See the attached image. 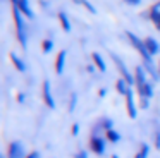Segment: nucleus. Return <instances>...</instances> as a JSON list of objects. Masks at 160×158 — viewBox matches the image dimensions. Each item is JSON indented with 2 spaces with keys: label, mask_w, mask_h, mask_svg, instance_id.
Returning a JSON list of instances; mask_svg holds the SVG:
<instances>
[{
  "label": "nucleus",
  "mask_w": 160,
  "mask_h": 158,
  "mask_svg": "<svg viewBox=\"0 0 160 158\" xmlns=\"http://www.w3.org/2000/svg\"><path fill=\"white\" fill-rule=\"evenodd\" d=\"M12 17H14V26H16V40L21 45L22 50H26L28 48V24L24 21L22 12L14 5H12Z\"/></svg>",
  "instance_id": "1"
},
{
  "label": "nucleus",
  "mask_w": 160,
  "mask_h": 158,
  "mask_svg": "<svg viewBox=\"0 0 160 158\" xmlns=\"http://www.w3.org/2000/svg\"><path fill=\"white\" fill-rule=\"evenodd\" d=\"M110 58L114 60V64H115V67H117V71H119V74H121V77H124L131 86H134V72L129 71L128 65L124 64V60H122V58L119 57L117 53H110Z\"/></svg>",
  "instance_id": "2"
},
{
  "label": "nucleus",
  "mask_w": 160,
  "mask_h": 158,
  "mask_svg": "<svg viewBox=\"0 0 160 158\" xmlns=\"http://www.w3.org/2000/svg\"><path fill=\"white\" fill-rule=\"evenodd\" d=\"M107 137L105 136H100V134H91L90 137V150L93 151L95 155L102 156L105 155V150H107Z\"/></svg>",
  "instance_id": "3"
},
{
  "label": "nucleus",
  "mask_w": 160,
  "mask_h": 158,
  "mask_svg": "<svg viewBox=\"0 0 160 158\" xmlns=\"http://www.w3.org/2000/svg\"><path fill=\"white\" fill-rule=\"evenodd\" d=\"M42 100L50 110L55 108V96H53V91H52V82L48 79H45L42 84Z\"/></svg>",
  "instance_id": "4"
},
{
  "label": "nucleus",
  "mask_w": 160,
  "mask_h": 158,
  "mask_svg": "<svg viewBox=\"0 0 160 158\" xmlns=\"http://www.w3.org/2000/svg\"><path fill=\"white\" fill-rule=\"evenodd\" d=\"M26 156H28V151H26L24 144L21 141H12V143H9L7 158H26Z\"/></svg>",
  "instance_id": "5"
},
{
  "label": "nucleus",
  "mask_w": 160,
  "mask_h": 158,
  "mask_svg": "<svg viewBox=\"0 0 160 158\" xmlns=\"http://www.w3.org/2000/svg\"><path fill=\"white\" fill-rule=\"evenodd\" d=\"M150 76H148V72H146V69H145V65H136V69H134V88H136V91L138 89H141L143 86L146 84V82L150 81Z\"/></svg>",
  "instance_id": "6"
},
{
  "label": "nucleus",
  "mask_w": 160,
  "mask_h": 158,
  "mask_svg": "<svg viewBox=\"0 0 160 158\" xmlns=\"http://www.w3.org/2000/svg\"><path fill=\"white\" fill-rule=\"evenodd\" d=\"M124 98H126V110H128L129 119L134 120L136 117H138V108H139L138 103H136V98H134V89H131Z\"/></svg>",
  "instance_id": "7"
},
{
  "label": "nucleus",
  "mask_w": 160,
  "mask_h": 158,
  "mask_svg": "<svg viewBox=\"0 0 160 158\" xmlns=\"http://www.w3.org/2000/svg\"><path fill=\"white\" fill-rule=\"evenodd\" d=\"M14 7H18L19 10L22 12V16L26 17V19L33 21L35 19V10H33L31 3H29V0H18V3H16Z\"/></svg>",
  "instance_id": "8"
},
{
  "label": "nucleus",
  "mask_w": 160,
  "mask_h": 158,
  "mask_svg": "<svg viewBox=\"0 0 160 158\" xmlns=\"http://www.w3.org/2000/svg\"><path fill=\"white\" fill-rule=\"evenodd\" d=\"M66 60H67V52L60 50L59 53H57V57H55V64H53L55 74H62L64 72V69H66Z\"/></svg>",
  "instance_id": "9"
},
{
  "label": "nucleus",
  "mask_w": 160,
  "mask_h": 158,
  "mask_svg": "<svg viewBox=\"0 0 160 158\" xmlns=\"http://www.w3.org/2000/svg\"><path fill=\"white\" fill-rule=\"evenodd\" d=\"M9 58H11V62H12V65H14V69L18 72H26V62L22 60L21 57H19L18 53H14V52H11V53H9Z\"/></svg>",
  "instance_id": "10"
},
{
  "label": "nucleus",
  "mask_w": 160,
  "mask_h": 158,
  "mask_svg": "<svg viewBox=\"0 0 160 158\" xmlns=\"http://www.w3.org/2000/svg\"><path fill=\"white\" fill-rule=\"evenodd\" d=\"M153 95H155V82L150 79L148 82H146L145 86H143L141 89H138V96H145V98H153Z\"/></svg>",
  "instance_id": "11"
},
{
  "label": "nucleus",
  "mask_w": 160,
  "mask_h": 158,
  "mask_svg": "<svg viewBox=\"0 0 160 158\" xmlns=\"http://www.w3.org/2000/svg\"><path fill=\"white\" fill-rule=\"evenodd\" d=\"M145 45H146V48H148V52H150L152 57H155V55L160 53V43L155 40V38H152V36L145 38Z\"/></svg>",
  "instance_id": "12"
},
{
  "label": "nucleus",
  "mask_w": 160,
  "mask_h": 158,
  "mask_svg": "<svg viewBox=\"0 0 160 158\" xmlns=\"http://www.w3.org/2000/svg\"><path fill=\"white\" fill-rule=\"evenodd\" d=\"M132 88H134V86H131L124 77H119L117 82H115V89H117V93H119V95H122V96H126Z\"/></svg>",
  "instance_id": "13"
},
{
  "label": "nucleus",
  "mask_w": 160,
  "mask_h": 158,
  "mask_svg": "<svg viewBox=\"0 0 160 158\" xmlns=\"http://www.w3.org/2000/svg\"><path fill=\"white\" fill-rule=\"evenodd\" d=\"M57 19H59V22H60V27H62V31H66V33H71L72 26H71L69 16H67V14L64 12V10H60V12L57 14Z\"/></svg>",
  "instance_id": "14"
},
{
  "label": "nucleus",
  "mask_w": 160,
  "mask_h": 158,
  "mask_svg": "<svg viewBox=\"0 0 160 158\" xmlns=\"http://www.w3.org/2000/svg\"><path fill=\"white\" fill-rule=\"evenodd\" d=\"M91 62L97 65L98 72H107V64H105L103 57H102L98 52H93V53H91Z\"/></svg>",
  "instance_id": "15"
},
{
  "label": "nucleus",
  "mask_w": 160,
  "mask_h": 158,
  "mask_svg": "<svg viewBox=\"0 0 160 158\" xmlns=\"http://www.w3.org/2000/svg\"><path fill=\"white\" fill-rule=\"evenodd\" d=\"M148 19L153 22V26L157 27V31L160 33V10L153 9V7H150L148 9Z\"/></svg>",
  "instance_id": "16"
},
{
  "label": "nucleus",
  "mask_w": 160,
  "mask_h": 158,
  "mask_svg": "<svg viewBox=\"0 0 160 158\" xmlns=\"http://www.w3.org/2000/svg\"><path fill=\"white\" fill-rule=\"evenodd\" d=\"M105 137H107V141H108V143H112V144L121 143V139H122L121 132H119V131H115V129L107 131V132H105Z\"/></svg>",
  "instance_id": "17"
},
{
  "label": "nucleus",
  "mask_w": 160,
  "mask_h": 158,
  "mask_svg": "<svg viewBox=\"0 0 160 158\" xmlns=\"http://www.w3.org/2000/svg\"><path fill=\"white\" fill-rule=\"evenodd\" d=\"M148 155H150V144L148 143H143L141 146H139V150L136 151L134 158H148Z\"/></svg>",
  "instance_id": "18"
},
{
  "label": "nucleus",
  "mask_w": 160,
  "mask_h": 158,
  "mask_svg": "<svg viewBox=\"0 0 160 158\" xmlns=\"http://www.w3.org/2000/svg\"><path fill=\"white\" fill-rule=\"evenodd\" d=\"M53 47H55V43H53L52 38H45V40L42 41V52L43 53H50V52L53 50Z\"/></svg>",
  "instance_id": "19"
},
{
  "label": "nucleus",
  "mask_w": 160,
  "mask_h": 158,
  "mask_svg": "<svg viewBox=\"0 0 160 158\" xmlns=\"http://www.w3.org/2000/svg\"><path fill=\"white\" fill-rule=\"evenodd\" d=\"M78 93H71L69 95V103H67V110H69V113H72L74 110H76L78 106Z\"/></svg>",
  "instance_id": "20"
},
{
  "label": "nucleus",
  "mask_w": 160,
  "mask_h": 158,
  "mask_svg": "<svg viewBox=\"0 0 160 158\" xmlns=\"http://www.w3.org/2000/svg\"><path fill=\"white\" fill-rule=\"evenodd\" d=\"M98 122H100V126H102V127H103L105 132H107V131H110V129H114V120H112L110 117H102V119L98 120Z\"/></svg>",
  "instance_id": "21"
},
{
  "label": "nucleus",
  "mask_w": 160,
  "mask_h": 158,
  "mask_svg": "<svg viewBox=\"0 0 160 158\" xmlns=\"http://www.w3.org/2000/svg\"><path fill=\"white\" fill-rule=\"evenodd\" d=\"M150 101H152V100L150 98H145V96H138V106L141 110H146L150 106Z\"/></svg>",
  "instance_id": "22"
},
{
  "label": "nucleus",
  "mask_w": 160,
  "mask_h": 158,
  "mask_svg": "<svg viewBox=\"0 0 160 158\" xmlns=\"http://www.w3.org/2000/svg\"><path fill=\"white\" fill-rule=\"evenodd\" d=\"M153 146L160 151V126L157 127L155 132H153Z\"/></svg>",
  "instance_id": "23"
},
{
  "label": "nucleus",
  "mask_w": 160,
  "mask_h": 158,
  "mask_svg": "<svg viewBox=\"0 0 160 158\" xmlns=\"http://www.w3.org/2000/svg\"><path fill=\"white\" fill-rule=\"evenodd\" d=\"M81 5H83V7H84V9H86L90 14H97V9L93 7V3H91L90 0H81Z\"/></svg>",
  "instance_id": "24"
},
{
  "label": "nucleus",
  "mask_w": 160,
  "mask_h": 158,
  "mask_svg": "<svg viewBox=\"0 0 160 158\" xmlns=\"http://www.w3.org/2000/svg\"><path fill=\"white\" fill-rule=\"evenodd\" d=\"M79 131H81L79 124H78V122H74V124H72V127H71V134H72V136L76 137V136H79Z\"/></svg>",
  "instance_id": "25"
},
{
  "label": "nucleus",
  "mask_w": 160,
  "mask_h": 158,
  "mask_svg": "<svg viewBox=\"0 0 160 158\" xmlns=\"http://www.w3.org/2000/svg\"><path fill=\"white\" fill-rule=\"evenodd\" d=\"M74 158H88V151L86 150H79L74 153Z\"/></svg>",
  "instance_id": "26"
},
{
  "label": "nucleus",
  "mask_w": 160,
  "mask_h": 158,
  "mask_svg": "<svg viewBox=\"0 0 160 158\" xmlns=\"http://www.w3.org/2000/svg\"><path fill=\"white\" fill-rule=\"evenodd\" d=\"M141 2H143V0H124V3H128V5H131V7L141 5Z\"/></svg>",
  "instance_id": "27"
},
{
  "label": "nucleus",
  "mask_w": 160,
  "mask_h": 158,
  "mask_svg": "<svg viewBox=\"0 0 160 158\" xmlns=\"http://www.w3.org/2000/svg\"><path fill=\"white\" fill-rule=\"evenodd\" d=\"M16 100H18V103H21V105H22V103H26V93L19 91L18 93V98H16Z\"/></svg>",
  "instance_id": "28"
},
{
  "label": "nucleus",
  "mask_w": 160,
  "mask_h": 158,
  "mask_svg": "<svg viewBox=\"0 0 160 158\" xmlns=\"http://www.w3.org/2000/svg\"><path fill=\"white\" fill-rule=\"evenodd\" d=\"M86 71L90 72V74H95L98 69H97V65H95V64H90V65H86Z\"/></svg>",
  "instance_id": "29"
},
{
  "label": "nucleus",
  "mask_w": 160,
  "mask_h": 158,
  "mask_svg": "<svg viewBox=\"0 0 160 158\" xmlns=\"http://www.w3.org/2000/svg\"><path fill=\"white\" fill-rule=\"evenodd\" d=\"M26 158H42V155H40V151H29Z\"/></svg>",
  "instance_id": "30"
},
{
  "label": "nucleus",
  "mask_w": 160,
  "mask_h": 158,
  "mask_svg": "<svg viewBox=\"0 0 160 158\" xmlns=\"http://www.w3.org/2000/svg\"><path fill=\"white\" fill-rule=\"evenodd\" d=\"M107 88H100L98 89V98H105V96H107Z\"/></svg>",
  "instance_id": "31"
},
{
  "label": "nucleus",
  "mask_w": 160,
  "mask_h": 158,
  "mask_svg": "<svg viewBox=\"0 0 160 158\" xmlns=\"http://www.w3.org/2000/svg\"><path fill=\"white\" fill-rule=\"evenodd\" d=\"M152 7H153V9H157V10H160V0H158V2H155Z\"/></svg>",
  "instance_id": "32"
},
{
  "label": "nucleus",
  "mask_w": 160,
  "mask_h": 158,
  "mask_svg": "<svg viewBox=\"0 0 160 158\" xmlns=\"http://www.w3.org/2000/svg\"><path fill=\"white\" fill-rule=\"evenodd\" d=\"M40 5H42V7H45V9H47V7H48V3H47L45 0H40Z\"/></svg>",
  "instance_id": "33"
},
{
  "label": "nucleus",
  "mask_w": 160,
  "mask_h": 158,
  "mask_svg": "<svg viewBox=\"0 0 160 158\" xmlns=\"http://www.w3.org/2000/svg\"><path fill=\"white\" fill-rule=\"evenodd\" d=\"M71 2H74V3H79V5H81V0H71Z\"/></svg>",
  "instance_id": "34"
},
{
  "label": "nucleus",
  "mask_w": 160,
  "mask_h": 158,
  "mask_svg": "<svg viewBox=\"0 0 160 158\" xmlns=\"http://www.w3.org/2000/svg\"><path fill=\"white\" fill-rule=\"evenodd\" d=\"M0 158H7V153H5V155L2 153V155H0Z\"/></svg>",
  "instance_id": "35"
},
{
  "label": "nucleus",
  "mask_w": 160,
  "mask_h": 158,
  "mask_svg": "<svg viewBox=\"0 0 160 158\" xmlns=\"http://www.w3.org/2000/svg\"><path fill=\"white\" fill-rule=\"evenodd\" d=\"M110 158H119V156H117V155H112V156H110Z\"/></svg>",
  "instance_id": "36"
},
{
  "label": "nucleus",
  "mask_w": 160,
  "mask_h": 158,
  "mask_svg": "<svg viewBox=\"0 0 160 158\" xmlns=\"http://www.w3.org/2000/svg\"><path fill=\"white\" fill-rule=\"evenodd\" d=\"M157 65H158V72H160V60H158V64H157Z\"/></svg>",
  "instance_id": "37"
}]
</instances>
